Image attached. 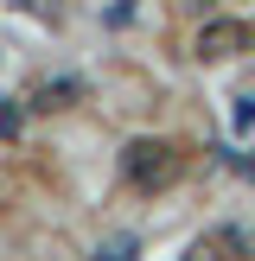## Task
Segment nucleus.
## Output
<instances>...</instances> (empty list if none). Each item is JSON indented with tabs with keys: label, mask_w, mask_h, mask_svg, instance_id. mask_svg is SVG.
<instances>
[{
	"label": "nucleus",
	"mask_w": 255,
	"mask_h": 261,
	"mask_svg": "<svg viewBox=\"0 0 255 261\" xmlns=\"http://www.w3.org/2000/svg\"><path fill=\"white\" fill-rule=\"evenodd\" d=\"M19 127V109H0V134H13Z\"/></svg>",
	"instance_id": "obj_7"
},
{
	"label": "nucleus",
	"mask_w": 255,
	"mask_h": 261,
	"mask_svg": "<svg viewBox=\"0 0 255 261\" xmlns=\"http://www.w3.org/2000/svg\"><path fill=\"white\" fill-rule=\"evenodd\" d=\"M242 51H249V25L242 19H204L198 38H191V58L198 64H230V58H242Z\"/></svg>",
	"instance_id": "obj_2"
},
{
	"label": "nucleus",
	"mask_w": 255,
	"mask_h": 261,
	"mask_svg": "<svg viewBox=\"0 0 255 261\" xmlns=\"http://www.w3.org/2000/svg\"><path fill=\"white\" fill-rule=\"evenodd\" d=\"M121 178L134 191H172L178 178H185V153L172 147V140H128L121 147Z\"/></svg>",
	"instance_id": "obj_1"
},
{
	"label": "nucleus",
	"mask_w": 255,
	"mask_h": 261,
	"mask_svg": "<svg viewBox=\"0 0 255 261\" xmlns=\"http://www.w3.org/2000/svg\"><path fill=\"white\" fill-rule=\"evenodd\" d=\"M230 121H236V134H255V89H242V96H236Z\"/></svg>",
	"instance_id": "obj_6"
},
{
	"label": "nucleus",
	"mask_w": 255,
	"mask_h": 261,
	"mask_svg": "<svg viewBox=\"0 0 255 261\" xmlns=\"http://www.w3.org/2000/svg\"><path fill=\"white\" fill-rule=\"evenodd\" d=\"M198 255L204 261H242V255H255V223H217V229H204Z\"/></svg>",
	"instance_id": "obj_3"
},
{
	"label": "nucleus",
	"mask_w": 255,
	"mask_h": 261,
	"mask_svg": "<svg viewBox=\"0 0 255 261\" xmlns=\"http://www.w3.org/2000/svg\"><path fill=\"white\" fill-rule=\"evenodd\" d=\"M76 96H83V83H76V76H45V83L32 89V109H70Z\"/></svg>",
	"instance_id": "obj_4"
},
{
	"label": "nucleus",
	"mask_w": 255,
	"mask_h": 261,
	"mask_svg": "<svg viewBox=\"0 0 255 261\" xmlns=\"http://www.w3.org/2000/svg\"><path fill=\"white\" fill-rule=\"evenodd\" d=\"M96 255H102V261H134L140 242H134V236H109V242H96Z\"/></svg>",
	"instance_id": "obj_5"
}]
</instances>
